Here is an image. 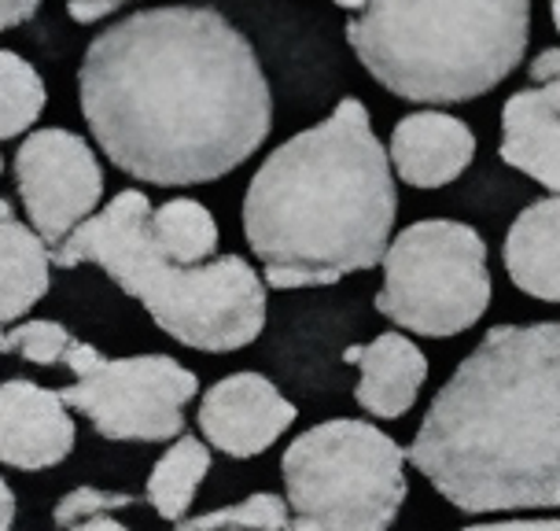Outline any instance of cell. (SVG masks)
Wrapping results in <instances>:
<instances>
[{
  "label": "cell",
  "instance_id": "6",
  "mask_svg": "<svg viewBox=\"0 0 560 531\" xmlns=\"http://www.w3.org/2000/svg\"><path fill=\"white\" fill-rule=\"evenodd\" d=\"M292 531H387L402 509L406 450L369 420H325L284 450Z\"/></svg>",
  "mask_w": 560,
  "mask_h": 531
},
{
  "label": "cell",
  "instance_id": "3",
  "mask_svg": "<svg viewBox=\"0 0 560 531\" xmlns=\"http://www.w3.org/2000/svg\"><path fill=\"white\" fill-rule=\"evenodd\" d=\"M392 159L362 100L269 152L244 196V236L273 288H322L384 263L395 226Z\"/></svg>",
  "mask_w": 560,
  "mask_h": 531
},
{
  "label": "cell",
  "instance_id": "31",
  "mask_svg": "<svg viewBox=\"0 0 560 531\" xmlns=\"http://www.w3.org/2000/svg\"><path fill=\"white\" fill-rule=\"evenodd\" d=\"M358 358H362V347H358V344L343 350V362H350V366H358Z\"/></svg>",
  "mask_w": 560,
  "mask_h": 531
},
{
  "label": "cell",
  "instance_id": "22",
  "mask_svg": "<svg viewBox=\"0 0 560 531\" xmlns=\"http://www.w3.org/2000/svg\"><path fill=\"white\" fill-rule=\"evenodd\" d=\"M137 506L133 495H122V490H100V487H74L70 495H63L56 503V524L59 528H74L78 520L100 517V513H115V509H129Z\"/></svg>",
  "mask_w": 560,
  "mask_h": 531
},
{
  "label": "cell",
  "instance_id": "29",
  "mask_svg": "<svg viewBox=\"0 0 560 531\" xmlns=\"http://www.w3.org/2000/svg\"><path fill=\"white\" fill-rule=\"evenodd\" d=\"M67 531H129L126 524H118V520H112L107 513H100V517H89V520H78L74 528H67Z\"/></svg>",
  "mask_w": 560,
  "mask_h": 531
},
{
  "label": "cell",
  "instance_id": "10",
  "mask_svg": "<svg viewBox=\"0 0 560 531\" xmlns=\"http://www.w3.org/2000/svg\"><path fill=\"white\" fill-rule=\"evenodd\" d=\"M299 409L262 373L218 380L199 403V432L229 458H258L295 425Z\"/></svg>",
  "mask_w": 560,
  "mask_h": 531
},
{
  "label": "cell",
  "instance_id": "28",
  "mask_svg": "<svg viewBox=\"0 0 560 531\" xmlns=\"http://www.w3.org/2000/svg\"><path fill=\"white\" fill-rule=\"evenodd\" d=\"M15 520V490L4 484V476H0V531H8Z\"/></svg>",
  "mask_w": 560,
  "mask_h": 531
},
{
  "label": "cell",
  "instance_id": "33",
  "mask_svg": "<svg viewBox=\"0 0 560 531\" xmlns=\"http://www.w3.org/2000/svg\"><path fill=\"white\" fill-rule=\"evenodd\" d=\"M0 170H4V163H0Z\"/></svg>",
  "mask_w": 560,
  "mask_h": 531
},
{
  "label": "cell",
  "instance_id": "14",
  "mask_svg": "<svg viewBox=\"0 0 560 531\" xmlns=\"http://www.w3.org/2000/svg\"><path fill=\"white\" fill-rule=\"evenodd\" d=\"M358 369H362V380H358L354 392L358 406L373 417L398 420L417 403L420 384L428 377V358L409 336L384 333L369 347H362Z\"/></svg>",
  "mask_w": 560,
  "mask_h": 531
},
{
  "label": "cell",
  "instance_id": "16",
  "mask_svg": "<svg viewBox=\"0 0 560 531\" xmlns=\"http://www.w3.org/2000/svg\"><path fill=\"white\" fill-rule=\"evenodd\" d=\"M48 244L34 229L15 222L8 199H0V325H12L45 299L48 285Z\"/></svg>",
  "mask_w": 560,
  "mask_h": 531
},
{
  "label": "cell",
  "instance_id": "23",
  "mask_svg": "<svg viewBox=\"0 0 560 531\" xmlns=\"http://www.w3.org/2000/svg\"><path fill=\"white\" fill-rule=\"evenodd\" d=\"M129 4V0H67V15L74 19V23H96V19L104 15H115L118 8Z\"/></svg>",
  "mask_w": 560,
  "mask_h": 531
},
{
  "label": "cell",
  "instance_id": "26",
  "mask_svg": "<svg viewBox=\"0 0 560 531\" xmlns=\"http://www.w3.org/2000/svg\"><path fill=\"white\" fill-rule=\"evenodd\" d=\"M42 0H0V30L23 26L26 19H34Z\"/></svg>",
  "mask_w": 560,
  "mask_h": 531
},
{
  "label": "cell",
  "instance_id": "18",
  "mask_svg": "<svg viewBox=\"0 0 560 531\" xmlns=\"http://www.w3.org/2000/svg\"><path fill=\"white\" fill-rule=\"evenodd\" d=\"M152 240L174 263L199 266L218 252V222L203 204L177 196L163 207H152Z\"/></svg>",
  "mask_w": 560,
  "mask_h": 531
},
{
  "label": "cell",
  "instance_id": "27",
  "mask_svg": "<svg viewBox=\"0 0 560 531\" xmlns=\"http://www.w3.org/2000/svg\"><path fill=\"white\" fill-rule=\"evenodd\" d=\"M532 78H535L538 85L560 78V48H546V53L535 59V64H532Z\"/></svg>",
  "mask_w": 560,
  "mask_h": 531
},
{
  "label": "cell",
  "instance_id": "19",
  "mask_svg": "<svg viewBox=\"0 0 560 531\" xmlns=\"http://www.w3.org/2000/svg\"><path fill=\"white\" fill-rule=\"evenodd\" d=\"M48 89L23 56L0 48V140L26 134L42 118Z\"/></svg>",
  "mask_w": 560,
  "mask_h": 531
},
{
  "label": "cell",
  "instance_id": "24",
  "mask_svg": "<svg viewBox=\"0 0 560 531\" xmlns=\"http://www.w3.org/2000/svg\"><path fill=\"white\" fill-rule=\"evenodd\" d=\"M100 350L93 344H82V339H70V347H67V355H63V366L70 369L74 377H85L89 369H93L100 362Z\"/></svg>",
  "mask_w": 560,
  "mask_h": 531
},
{
  "label": "cell",
  "instance_id": "12",
  "mask_svg": "<svg viewBox=\"0 0 560 531\" xmlns=\"http://www.w3.org/2000/svg\"><path fill=\"white\" fill-rule=\"evenodd\" d=\"M476 155V137L462 118L443 112H417L395 126L387 159L406 185L443 188L465 174Z\"/></svg>",
  "mask_w": 560,
  "mask_h": 531
},
{
  "label": "cell",
  "instance_id": "21",
  "mask_svg": "<svg viewBox=\"0 0 560 531\" xmlns=\"http://www.w3.org/2000/svg\"><path fill=\"white\" fill-rule=\"evenodd\" d=\"M70 339L74 336L59 322H23L15 328H0V355L26 358L34 366H59Z\"/></svg>",
  "mask_w": 560,
  "mask_h": 531
},
{
  "label": "cell",
  "instance_id": "8",
  "mask_svg": "<svg viewBox=\"0 0 560 531\" xmlns=\"http://www.w3.org/2000/svg\"><path fill=\"white\" fill-rule=\"evenodd\" d=\"M199 392L192 369L166 355L100 358L78 384L63 388V403L89 417L96 436L166 443L182 436L185 406Z\"/></svg>",
  "mask_w": 560,
  "mask_h": 531
},
{
  "label": "cell",
  "instance_id": "17",
  "mask_svg": "<svg viewBox=\"0 0 560 531\" xmlns=\"http://www.w3.org/2000/svg\"><path fill=\"white\" fill-rule=\"evenodd\" d=\"M210 473V447L199 443L192 436H182L174 447L155 462L152 476H148V506L163 520H185V513L196 503V490Z\"/></svg>",
  "mask_w": 560,
  "mask_h": 531
},
{
  "label": "cell",
  "instance_id": "2",
  "mask_svg": "<svg viewBox=\"0 0 560 531\" xmlns=\"http://www.w3.org/2000/svg\"><path fill=\"white\" fill-rule=\"evenodd\" d=\"M406 458L465 513L560 509V322L490 328Z\"/></svg>",
  "mask_w": 560,
  "mask_h": 531
},
{
  "label": "cell",
  "instance_id": "32",
  "mask_svg": "<svg viewBox=\"0 0 560 531\" xmlns=\"http://www.w3.org/2000/svg\"><path fill=\"white\" fill-rule=\"evenodd\" d=\"M549 12H553V26H557V34H560V0H549Z\"/></svg>",
  "mask_w": 560,
  "mask_h": 531
},
{
  "label": "cell",
  "instance_id": "5",
  "mask_svg": "<svg viewBox=\"0 0 560 531\" xmlns=\"http://www.w3.org/2000/svg\"><path fill=\"white\" fill-rule=\"evenodd\" d=\"M532 0H369L347 42L387 93L465 104L502 85L527 53Z\"/></svg>",
  "mask_w": 560,
  "mask_h": 531
},
{
  "label": "cell",
  "instance_id": "25",
  "mask_svg": "<svg viewBox=\"0 0 560 531\" xmlns=\"http://www.w3.org/2000/svg\"><path fill=\"white\" fill-rule=\"evenodd\" d=\"M462 531H560V517L542 520H494V524H472Z\"/></svg>",
  "mask_w": 560,
  "mask_h": 531
},
{
  "label": "cell",
  "instance_id": "13",
  "mask_svg": "<svg viewBox=\"0 0 560 531\" xmlns=\"http://www.w3.org/2000/svg\"><path fill=\"white\" fill-rule=\"evenodd\" d=\"M502 159L560 196V78L505 100Z\"/></svg>",
  "mask_w": 560,
  "mask_h": 531
},
{
  "label": "cell",
  "instance_id": "4",
  "mask_svg": "<svg viewBox=\"0 0 560 531\" xmlns=\"http://www.w3.org/2000/svg\"><path fill=\"white\" fill-rule=\"evenodd\" d=\"M59 266L96 263L122 292L144 303L152 322L177 344L225 355L255 344L266 328V288L240 255L199 266L166 258L152 240V199L118 193L100 215L56 247Z\"/></svg>",
  "mask_w": 560,
  "mask_h": 531
},
{
  "label": "cell",
  "instance_id": "7",
  "mask_svg": "<svg viewBox=\"0 0 560 531\" xmlns=\"http://www.w3.org/2000/svg\"><path fill=\"white\" fill-rule=\"evenodd\" d=\"M490 307L487 244L465 222L428 218L398 233L384 252L376 310L417 336H462Z\"/></svg>",
  "mask_w": 560,
  "mask_h": 531
},
{
  "label": "cell",
  "instance_id": "9",
  "mask_svg": "<svg viewBox=\"0 0 560 531\" xmlns=\"http://www.w3.org/2000/svg\"><path fill=\"white\" fill-rule=\"evenodd\" d=\"M15 185L34 233L59 247L104 196V170L96 152L70 129H37L15 152Z\"/></svg>",
  "mask_w": 560,
  "mask_h": 531
},
{
  "label": "cell",
  "instance_id": "1",
  "mask_svg": "<svg viewBox=\"0 0 560 531\" xmlns=\"http://www.w3.org/2000/svg\"><path fill=\"white\" fill-rule=\"evenodd\" d=\"M78 93L100 152L137 182L170 188L233 174L273 126L255 48L196 4L148 8L104 30Z\"/></svg>",
  "mask_w": 560,
  "mask_h": 531
},
{
  "label": "cell",
  "instance_id": "30",
  "mask_svg": "<svg viewBox=\"0 0 560 531\" xmlns=\"http://www.w3.org/2000/svg\"><path fill=\"white\" fill-rule=\"evenodd\" d=\"M332 4L347 8V12H362V8L369 4V0H332Z\"/></svg>",
  "mask_w": 560,
  "mask_h": 531
},
{
  "label": "cell",
  "instance_id": "15",
  "mask_svg": "<svg viewBox=\"0 0 560 531\" xmlns=\"http://www.w3.org/2000/svg\"><path fill=\"white\" fill-rule=\"evenodd\" d=\"M502 258L520 292L542 303H560V196L520 210L509 226Z\"/></svg>",
  "mask_w": 560,
  "mask_h": 531
},
{
  "label": "cell",
  "instance_id": "20",
  "mask_svg": "<svg viewBox=\"0 0 560 531\" xmlns=\"http://www.w3.org/2000/svg\"><path fill=\"white\" fill-rule=\"evenodd\" d=\"M174 531H292V517H288V498L258 490L244 503L210 509L192 520H177Z\"/></svg>",
  "mask_w": 560,
  "mask_h": 531
},
{
  "label": "cell",
  "instance_id": "11",
  "mask_svg": "<svg viewBox=\"0 0 560 531\" xmlns=\"http://www.w3.org/2000/svg\"><path fill=\"white\" fill-rule=\"evenodd\" d=\"M78 428L59 392H45L34 380L0 384V462L42 473L59 465L74 450Z\"/></svg>",
  "mask_w": 560,
  "mask_h": 531
}]
</instances>
